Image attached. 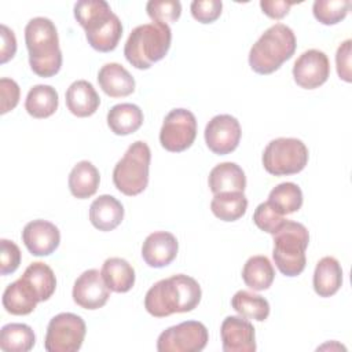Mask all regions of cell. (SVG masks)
I'll return each instance as SVG.
<instances>
[{"label":"cell","mask_w":352,"mask_h":352,"mask_svg":"<svg viewBox=\"0 0 352 352\" xmlns=\"http://www.w3.org/2000/svg\"><path fill=\"white\" fill-rule=\"evenodd\" d=\"M99 182L100 175L96 166L89 161H80L69 175V190L73 197L85 199L96 192Z\"/></svg>","instance_id":"cb8c5ba5"},{"label":"cell","mask_w":352,"mask_h":352,"mask_svg":"<svg viewBox=\"0 0 352 352\" xmlns=\"http://www.w3.org/2000/svg\"><path fill=\"white\" fill-rule=\"evenodd\" d=\"M285 217L283 214H280L279 212H276L274 209V206L265 201V202H261L254 213H253V221L254 224L261 230V231H265L268 234H275L278 231V228L285 223Z\"/></svg>","instance_id":"d590c367"},{"label":"cell","mask_w":352,"mask_h":352,"mask_svg":"<svg viewBox=\"0 0 352 352\" xmlns=\"http://www.w3.org/2000/svg\"><path fill=\"white\" fill-rule=\"evenodd\" d=\"M342 285V268L337 258H320L314 272V289L319 297H331Z\"/></svg>","instance_id":"603a6c76"},{"label":"cell","mask_w":352,"mask_h":352,"mask_svg":"<svg viewBox=\"0 0 352 352\" xmlns=\"http://www.w3.org/2000/svg\"><path fill=\"white\" fill-rule=\"evenodd\" d=\"M29 65L40 77L55 76L62 66V51L55 23L44 16L30 19L25 26Z\"/></svg>","instance_id":"3957f363"},{"label":"cell","mask_w":352,"mask_h":352,"mask_svg":"<svg viewBox=\"0 0 352 352\" xmlns=\"http://www.w3.org/2000/svg\"><path fill=\"white\" fill-rule=\"evenodd\" d=\"M1 47H0V63H6L14 58L16 52V38L14 32L6 25L0 26Z\"/></svg>","instance_id":"60d3db41"},{"label":"cell","mask_w":352,"mask_h":352,"mask_svg":"<svg viewBox=\"0 0 352 352\" xmlns=\"http://www.w3.org/2000/svg\"><path fill=\"white\" fill-rule=\"evenodd\" d=\"M351 44L352 41L348 38L344 43L340 44L337 54H336V65H337V73L340 78H342L346 82H351Z\"/></svg>","instance_id":"ab89813d"},{"label":"cell","mask_w":352,"mask_h":352,"mask_svg":"<svg viewBox=\"0 0 352 352\" xmlns=\"http://www.w3.org/2000/svg\"><path fill=\"white\" fill-rule=\"evenodd\" d=\"M308 164V148L296 138L271 140L263 153L264 169L274 176H287L301 172Z\"/></svg>","instance_id":"ba28073f"},{"label":"cell","mask_w":352,"mask_h":352,"mask_svg":"<svg viewBox=\"0 0 352 352\" xmlns=\"http://www.w3.org/2000/svg\"><path fill=\"white\" fill-rule=\"evenodd\" d=\"M293 6V3L289 1H282V0H261L260 1V7L263 10V12L272 18V19H280L283 16H286L289 14L290 7Z\"/></svg>","instance_id":"b9f144b4"},{"label":"cell","mask_w":352,"mask_h":352,"mask_svg":"<svg viewBox=\"0 0 352 352\" xmlns=\"http://www.w3.org/2000/svg\"><path fill=\"white\" fill-rule=\"evenodd\" d=\"M268 202L280 214H292L302 206V191L296 183L285 182L271 190Z\"/></svg>","instance_id":"d6a6232c"},{"label":"cell","mask_w":352,"mask_h":352,"mask_svg":"<svg viewBox=\"0 0 352 352\" xmlns=\"http://www.w3.org/2000/svg\"><path fill=\"white\" fill-rule=\"evenodd\" d=\"M179 243L168 231H154L143 242L142 257L148 267L162 268L169 265L177 254Z\"/></svg>","instance_id":"e0dca14e"},{"label":"cell","mask_w":352,"mask_h":352,"mask_svg":"<svg viewBox=\"0 0 352 352\" xmlns=\"http://www.w3.org/2000/svg\"><path fill=\"white\" fill-rule=\"evenodd\" d=\"M296 45L293 30L283 23H275L252 45L249 65L258 74H271L293 56Z\"/></svg>","instance_id":"5b68a950"},{"label":"cell","mask_w":352,"mask_h":352,"mask_svg":"<svg viewBox=\"0 0 352 352\" xmlns=\"http://www.w3.org/2000/svg\"><path fill=\"white\" fill-rule=\"evenodd\" d=\"M1 302L11 315H29L34 311L38 298L33 289L19 278L6 287Z\"/></svg>","instance_id":"7402d4cb"},{"label":"cell","mask_w":352,"mask_h":352,"mask_svg":"<svg viewBox=\"0 0 352 352\" xmlns=\"http://www.w3.org/2000/svg\"><path fill=\"white\" fill-rule=\"evenodd\" d=\"M195 136V116L187 109H173L164 118L160 131V143L170 153H180L191 147Z\"/></svg>","instance_id":"8fae6325"},{"label":"cell","mask_w":352,"mask_h":352,"mask_svg":"<svg viewBox=\"0 0 352 352\" xmlns=\"http://www.w3.org/2000/svg\"><path fill=\"white\" fill-rule=\"evenodd\" d=\"M199 283L184 274L172 275L154 283L146 293L144 308L155 318L192 311L201 301Z\"/></svg>","instance_id":"6da1fadb"},{"label":"cell","mask_w":352,"mask_h":352,"mask_svg":"<svg viewBox=\"0 0 352 352\" xmlns=\"http://www.w3.org/2000/svg\"><path fill=\"white\" fill-rule=\"evenodd\" d=\"M349 8V0H316L314 1L312 12L320 23L336 25L346 16Z\"/></svg>","instance_id":"836d02e7"},{"label":"cell","mask_w":352,"mask_h":352,"mask_svg":"<svg viewBox=\"0 0 352 352\" xmlns=\"http://www.w3.org/2000/svg\"><path fill=\"white\" fill-rule=\"evenodd\" d=\"M191 15L201 23L214 22L223 10L220 0H194L190 6Z\"/></svg>","instance_id":"8d00e7d4"},{"label":"cell","mask_w":352,"mask_h":352,"mask_svg":"<svg viewBox=\"0 0 352 352\" xmlns=\"http://www.w3.org/2000/svg\"><path fill=\"white\" fill-rule=\"evenodd\" d=\"M209 340L208 329L198 320L182 322L164 330L157 340L160 352H199Z\"/></svg>","instance_id":"30bf717a"},{"label":"cell","mask_w":352,"mask_h":352,"mask_svg":"<svg viewBox=\"0 0 352 352\" xmlns=\"http://www.w3.org/2000/svg\"><path fill=\"white\" fill-rule=\"evenodd\" d=\"M21 96V88L14 81L12 78L3 77L0 78V98H1V104H0V113L6 114L15 109V106L19 102Z\"/></svg>","instance_id":"f35d334b"},{"label":"cell","mask_w":352,"mask_h":352,"mask_svg":"<svg viewBox=\"0 0 352 352\" xmlns=\"http://www.w3.org/2000/svg\"><path fill=\"white\" fill-rule=\"evenodd\" d=\"M150 160L148 144L143 140L133 142L113 169L116 188L128 197L143 192L148 184Z\"/></svg>","instance_id":"52a82bcc"},{"label":"cell","mask_w":352,"mask_h":352,"mask_svg":"<svg viewBox=\"0 0 352 352\" xmlns=\"http://www.w3.org/2000/svg\"><path fill=\"white\" fill-rule=\"evenodd\" d=\"M231 307L243 318L263 322L270 315L268 301L260 296L248 290H239L231 300Z\"/></svg>","instance_id":"1f68e13d"},{"label":"cell","mask_w":352,"mask_h":352,"mask_svg":"<svg viewBox=\"0 0 352 352\" xmlns=\"http://www.w3.org/2000/svg\"><path fill=\"white\" fill-rule=\"evenodd\" d=\"M309 243V234L304 224L285 220L274 234L272 257L278 270L286 276L300 275L307 264L305 250Z\"/></svg>","instance_id":"8992f818"},{"label":"cell","mask_w":352,"mask_h":352,"mask_svg":"<svg viewBox=\"0 0 352 352\" xmlns=\"http://www.w3.org/2000/svg\"><path fill=\"white\" fill-rule=\"evenodd\" d=\"M224 352H254L256 336L253 324L243 316H227L220 327Z\"/></svg>","instance_id":"9a60e30c"},{"label":"cell","mask_w":352,"mask_h":352,"mask_svg":"<svg viewBox=\"0 0 352 352\" xmlns=\"http://www.w3.org/2000/svg\"><path fill=\"white\" fill-rule=\"evenodd\" d=\"M143 124V111L133 103H120L107 113V125L113 133L125 136L136 132Z\"/></svg>","instance_id":"484cf974"},{"label":"cell","mask_w":352,"mask_h":352,"mask_svg":"<svg viewBox=\"0 0 352 352\" xmlns=\"http://www.w3.org/2000/svg\"><path fill=\"white\" fill-rule=\"evenodd\" d=\"M147 15L153 22H176L182 14V4L177 0H150L146 4Z\"/></svg>","instance_id":"e575fe53"},{"label":"cell","mask_w":352,"mask_h":352,"mask_svg":"<svg viewBox=\"0 0 352 352\" xmlns=\"http://www.w3.org/2000/svg\"><path fill=\"white\" fill-rule=\"evenodd\" d=\"M100 274L107 287L116 293H126L135 283L133 267L121 257H110L104 260Z\"/></svg>","instance_id":"d4e9b609"},{"label":"cell","mask_w":352,"mask_h":352,"mask_svg":"<svg viewBox=\"0 0 352 352\" xmlns=\"http://www.w3.org/2000/svg\"><path fill=\"white\" fill-rule=\"evenodd\" d=\"M330 76L327 55L319 50L302 52L293 66V77L297 85L304 89H315L324 84Z\"/></svg>","instance_id":"4fadbf2b"},{"label":"cell","mask_w":352,"mask_h":352,"mask_svg":"<svg viewBox=\"0 0 352 352\" xmlns=\"http://www.w3.org/2000/svg\"><path fill=\"white\" fill-rule=\"evenodd\" d=\"M212 213L223 221H235L241 219L248 209V198L241 191L214 194L210 202Z\"/></svg>","instance_id":"4dcf8cb0"},{"label":"cell","mask_w":352,"mask_h":352,"mask_svg":"<svg viewBox=\"0 0 352 352\" xmlns=\"http://www.w3.org/2000/svg\"><path fill=\"white\" fill-rule=\"evenodd\" d=\"M22 241L33 256H50L59 246L60 232L51 221L38 219L23 227Z\"/></svg>","instance_id":"2e32d148"},{"label":"cell","mask_w":352,"mask_h":352,"mask_svg":"<svg viewBox=\"0 0 352 352\" xmlns=\"http://www.w3.org/2000/svg\"><path fill=\"white\" fill-rule=\"evenodd\" d=\"M100 104V98L94 85L87 80H77L66 91V106L76 117L92 116Z\"/></svg>","instance_id":"ffe728a7"},{"label":"cell","mask_w":352,"mask_h":352,"mask_svg":"<svg viewBox=\"0 0 352 352\" xmlns=\"http://www.w3.org/2000/svg\"><path fill=\"white\" fill-rule=\"evenodd\" d=\"M124 219V206L113 195H99L89 206L91 224L99 231L117 228Z\"/></svg>","instance_id":"d6986e66"},{"label":"cell","mask_w":352,"mask_h":352,"mask_svg":"<svg viewBox=\"0 0 352 352\" xmlns=\"http://www.w3.org/2000/svg\"><path fill=\"white\" fill-rule=\"evenodd\" d=\"M239 121L230 114L214 116L205 126V142L209 150L217 155L232 153L241 140Z\"/></svg>","instance_id":"7c38bea8"},{"label":"cell","mask_w":352,"mask_h":352,"mask_svg":"<svg viewBox=\"0 0 352 352\" xmlns=\"http://www.w3.org/2000/svg\"><path fill=\"white\" fill-rule=\"evenodd\" d=\"M34 344V331L25 323H8L0 330V349L4 352H28Z\"/></svg>","instance_id":"f546056e"},{"label":"cell","mask_w":352,"mask_h":352,"mask_svg":"<svg viewBox=\"0 0 352 352\" xmlns=\"http://www.w3.org/2000/svg\"><path fill=\"white\" fill-rule=\"evenodd\" d=\"M170 43L172 30L166 23H143L132 29L124 47V55L133 67L146 70L165 58Z\"/></svg>","instance_id":"277c9868"},{"label":"cell","mask_w":352,"mask_h":352,"mask_svg":"<svg viewBox=\"0 0 352 352\" xmlns=\"http://www.w3.org/2000/svg\"><path fill=\"white\" fill-rule=\"evenodd\" d=\"M98 82L102 91L110 98H124L135 91V78L120 63L110 62L100 67Z\"/></svg>","instance_id":"ac0fdd59"},{"label":"cell","mask_w":352,"mask_h":352,"mask_svg":"<svg viewBox=\"0 0 352 352\" xmlns=\"http://www.w3.org/2000/svg\"><path fill=\"white\" fill-rule=\"evenodd\" d=\"M74 18L85 30L88 44L99 52L116 50L122 36V23L104 0H80Z\"/></svg>","instance_id":"7a4b0ae2"},{"label":"cell","mask_w":352,"mask_h":352,"mask_svg":"<svg viewBox=\"0 0 352 352\" xmlns=\"http://www.w3.org/2000/svg\"><path fill=\"white\" fill-rule=\"evenodd\" d=\"M208 183L213 194L231 191L243 192L246 188V176L238 164L221 162L210 170Z\"/></svg>","instance_id":"44dd1931"},{"label":"cell","mask_w":352,"mask_h":352,"mask_svg":"<svg viewBox=\"0 0 352 352\" xmlns=\"http://www.w3.org/2000/svg\"><path fill=\"white\" fill-rule=\"evenodd\" d=\"M59 104L58 92L51 85L37 84L32 87L25 99L26 111L34 118H47L52 116Z\"/></svg>","instance_id":"4316f807"},{"label":"cell","mask_w":352,"mask_h":352,"mask_svg":"<svg viewBox=\"0 0 352 352\" xmlns=\"http://www.w3.org/2000/svg\"><path fill=\"white\" fill-rule=\"evenodd\" d=\"M21 264V250L18 245L8 239H0V274L8 275L18 270Z\"/></svg>","instance_id":"74e56055"},{"label":"cell","mask_w":352,"mask_h":352,"mask_svg":"<svg viewBox=\"0 0 352 352\" xmlns=\"http://www.w3.org/2000/svg\"><path fill=\"white\" fill-rule=\"evenodd\" d=\"M85 333L87 326L81 316L72 312L58 314L48 323L44 348L48 352H77Z\"/></svg>","instance_id":"9c48e42d"},{"label":"cell","mask_w":352,"mask_h":352,"mask_svg":"<svg viewBox=\"0 0 352 352\" xmlns=\"http://www.w3.org/2000/svg\"><path fill=\"white\" fill-rule=\"evenodd\" d=\"M21 278L33 289L38 302L47 301L55 293L56 278L52 268L45 263L36 261L29 264Z\"/></svg>","instance_id":"83f0119b"},{"label":"cell","mask_w":352,"mask_h":352,"mask_svg":"<svg viewBox=\"0 0 352 352\" xmlns=\"http://www.w3.org/2000/svg\"><path fill=\"white\" fill-rule=\"evenodd\" d=\"M275 278V270L265 256H252L242 268V279L256 292L267 290Z\"/></svg>","instance_id":"f1b7e54d"},{"label":"cell","mask_w":352,"mask_h":352,"mask_svg":"<svg viewBox=\"0 0 352 352\" xmlns=\"http://www.w3.org/2000/svg\"><path fill=\"white\" fill-rule=\"evenodd\" d=\"M73 301L84 309H99L102 308L109 297L110 289L102 278L98 270L84 271L74 282L73 286Z\"/></svg>","instance_id":"5bb4252c"}]
</instances>
